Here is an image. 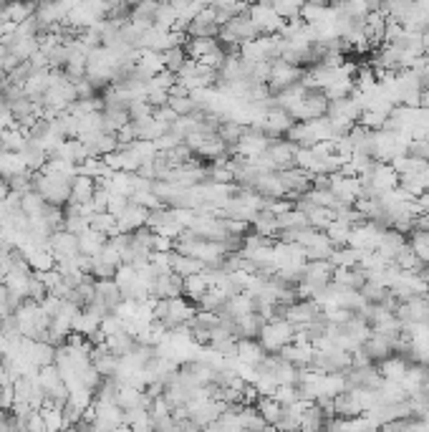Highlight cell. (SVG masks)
I'll list each match as a JSON object with an SVG mask.
<instances>
[{"label": "cell", "mask_w": 429, "mask_h": 432, "mask_svg": "<svg viewBox=\"0 0 429 432\" xmlns=\"http://www.w3.org/2000/svg\"><path fill=\"white\" fill-rule=\"evenodd\" d=\"M379 367V372H382L384 382H402V377L406 374V370H409V362H406L404 356H389V359H384V362L376 364Z\"/></svg>", "instance_id": "obj_24"}, {"label": "cell", "mask_w": 429, "mask_h": 432, "mask_svg": "<svg viewBox=\"0 0 429 432\" xmlns=\"http://www.w3.org/2000/svg\"><path fill=\"white\" fill-rule=\"evenodd\" d=\"M364 33L371 48H382L386 43V18L379 13H369L367 23H364Z\"/></svg>", "instance_id": "obj_19"}, {"label": "cell", "mask_w": 429, "mask_h": 432, "mask_svg": "<svg viewBox=\"0 0 429 432\" xmlns=\"http://www.w3.org/2000/svg\"><path fill=\"white\" fill-rule=\"evenodd\" d=\"M245 134V124H240V122H235V119H227L225 117V122L220 124V132H218V137L222 141H225L227 147L233 150L235 144L240 141V137Z\"/></svg>", "instance_id": "obj_38"}, {"label": "cell", "mask_w": 429, "mask_h": 432, "mask_svg": "<svg viewBox=\"0 0 429 432\" xmlns=\"http://www.w3.org/2000/svg\"><path fill=\"white\" fill-rule=\"evenodd\" d=\"M303 73H305L303 69L288 66V63H283L281 58H278V61H273V63H270V81H268V89H270V94L278 96L281 91H286V89L301 84Z\"/></svg>", "instance_id": "obj_2"}, {"label": "cell", "mask_w": 429, "mask_h": 432, "mask_svg": "<svg viewBox=\"0 0 429 432\" xmlns=\"http://www.w3.org/2000/svg\"><path fill=\"white\" fill-rule=\"evenodd\" d=\"M89 228L99 230V233H104L106 238H114L119 233L117 218H114V215H109V212H96V215H91Z\"/></svg>", "instance_id": "obj_39"}, {"label": "cell", "mask_w": 429, "mask_h": 432, "mask_svg": "<svg viewBox=\"0 0 429 432\" xmlns=\"http://www.w3.org/2000/svg\"><path fill=\"white\" fill-rule=\"evenodd\" d=\"M359 180H367L374 187L376 195H384V192L399 187V174L391 170V165H384V162H376L369 177H359Z\"/></svg>", "instance_id": "obj_9"}, {"label": "cell", "mask_w": 429, "mask_h": 432, "mask_svg": "<svg viewBox=\"0 0 429 432\" xmlns=\"http://www.w3.org/2000/svg\"><path fill=\"white\" fill-rule=\"evenodd\" d=\"M91 367H94L104 379H111V377H117L119 370H121V359L114 356L106 346H96L94 352H91Z\"/></svg>", "instance_id": "obj_12"}, {"label": "cell", "mask_w": 429, "mask_h": 432, "mask_svg": "<svg viewBox=\"0 0 429 432\" xmlns=\"http://www.w3.org/2000/svg\"><path fill=\"white\" fill-rule=\"evenodd\" d=\"M36 8H38L36 3H8V10L3 13V18L13 25H21L23 21H28V18L36 13Z\"/></svg>", "instance_id": "obj_36"}, {"label": "cell", "mask_w": 429, "mask_h": 432, "mask_svg": "<svg viewBox=\"0 0 429 432\" xmlns=\"http://www.w3.org/2000/svg\"><path fill=\"white\" fill-rule=\"evenodd\" d=\"M147 218H149V210H144V207H139V205L129 203L126 212L117 220L119 233H137L139 228H144V225H147Z\"/></svg>", "instance_id": "obj_17"}, {"label": "cell", "mask_w": 429, "mask_h": 432, "mask_svg": "<svg viewBox=\"0 0 429 432\" xmlns=\"http://www.w3.org/2000/svg\"><path fill=\"white\" fill-rule=\"evenodd\" d=\"M266 319L260 314H245V316H240V319H235V326H237V341L240 339H255L257 341V337H260V331H263V326H266Z\"/></svg>", "instance_id": "obj_23"}, {"label": "cell", "mask_w": 429, "mask_h": 432, "mask_svg": "<svg viewBox=\"0 0 429 432\" xmlns=\"http://www.w3.org/2000/svg\"><path fill=\"white\" fill-rule=\"evenodd\" d=\"M260 197H266V200H283V197L288 195L286 187H283V180L278 172H260L255 177V185H253Z\"/></svg>", "instance_id": "obj_11"}, {"label": "cell", "mask_w": 429, "mask_h": 432, "mask_svg": "<svg viewBox=\"0 0 429 432\" xmlns=\"http://www.w3.org/2000/svg\"><path fill=\"white\" fill-rule=\"evenodd\" d=\"M5 316H13V314H10V306H8V288L0 283V319H5Z\"/></svg>", "instance_id": "obj_55"}, {"label": "cell", "mask_w": 429, "mask_h": 432, "mask_svg": "<svg viewBox=\"0 0 429 432\" xmlns=\"http://www.w3.org/2000/svg\"><path fill=\"white\" fill-rule=\"evenodd\" d=\"M275 402H281L283 407H293L296 402H301V394H298V387H278L275 389Z\"/></svg>", "instance_id": "obj_49"}, {"label": "cell", "mask_w": 429, "mask_h": 432, "mask_svg": "<svg viewBox=\"0 0 429 432\" xmlns=\"http://www.w3.org/2000/svg\"><path fill=\"white\" fill-rule=\"evenodd\" d=\"M126 207H129V197H121V195H109V205H106V212L109 215H114V218H121L126 212Z\"/></svg>", "instance_id": "obj_52"}, {"label": "cell", "mask_w": 429, "mask_h": 432, "mask_svg": "<svg viewBox=\"0 0 429 432\" xmlns=\"http://www.w3.org/2000/svg\"><path fill=\"white\" fill-rule=\"evenodd\" d=\"M0 152H3V150H0Z\"/></svg>", "instance_id": "obj_58"}, {"label": "cell", "mask_w": 429, "mask_h": 432, "mask_svg": "<svg viewBox=\"0 0 429 432\" xmlns=\"http://www.w3.org/2000/svg\"><path fill=\"white\" fill-rule=\"evenodd\" d=\"M106 245H109V238L94 228H86L84 233L78 236V253L86 255V258H96Z\"/></svg>", "instance_id": "obj_14"}, {"label": "cell", "mask_w": 429, "mask_h": 432, "mask_svg": "<svg viewBox=\"0 0 429 432\" xmlns=\"http://www.w3.org/2000/svg\"><path fill=\"white\" fill-rule=\"evenodd\" d=\"M73 89H76V102H89V99H96V89L89 84V79L78 81V84H73Z\"/></svg>", "instance_id": "obj_53"}, {"label": "cell", "mask_w": 429, "mask_h": 432, "mask_svg": "<svg viewBox=\"0 0 429 432\" xmlns=\"http://www.w3.org/2000/svg\"><path fill=\"white\" fill-rule=\"evenodd\" d=\"M180 296H185V278H180L177 273L156 275L154 288H152V299L167 301V299H180Z\"/></svg>", "instance_id": "obj_8"}, {"label": "cell", "mask_w": 429, "mask_h": 432, "mask_svg": "<svg viewBox=\"0 0 429 432\" xmlns=\"http://www.w3.org/2000/svg\"><path fill=\"white\" fill-rule=\"evenodd\" d=\"M207 291H210V288H207V283H205L202 273L185 278V299H187V301H192V304H200V299H202Z\"/></svg>", "instance_id": "obj_43"}, {"label": "cell", "mask_w": 429, "mask_h": 432, "mask_svg": "<svg viewBox=\"0 0 429 432\" xmlns=\"http://www.w3.org/2000/svg\"><path fill=\"white\" fill-rule=\"evenodd\" d=\"M164 159H167V165L172 170H180L189 162V159H195V152L189 150L187 144H177V147H172L170 152H164Z\"/></svg>", "instance_id": "obj_42"}, {"label": "cell", "mask_w": 429, "mask_h": 432, "mask_svg": "<svg viewBox=\"0 0 429 432\" xmlns=\"http://www.w3.org/2000/svg\"><path fill=\"white\" fill-rule=\"evenodd\" d=\"M361 253L364 251H353V248H334V253H331V258H328V263L334 268H356L361 260Z\"/></svg>", "instance_id": "obj_32"}, {"label": "cell", "mask_w": 429, "mask_h": 432, "mask_svg": "<svg viewBox=\"0 0 429 432\" xmlns=\"http://www.w3.org/2000/svg\"><path fill=\"white\" fill-rule=\"evenodd\" d=\"M331 192L341 205L353 207V203L361 197V180L359 177H343V174H334L331 177Z\"/></svg>", "instance_id": "obj_7"}, {"label": "cell", "mask_w": 429, "mask_h": 432, "mask_svg": "<svg viewBox=\"0 0 429 432\" xmlns=\"http://www.w3.org/2000/svg\"><path fill=\"white\" fill-rule=\"evenodd\" d=\"M46 296H48V288L43 286V281H40L38 275L33 273L31 275V286H28V301H33V304H43Z\"/></svg>", "instance_id": "obj_50"}, {"label": "cell", "mask_w": 429, "mask_h": 432, "mask_svg": "<svg viewBox=\"0 0 429 432\" xmlns=\"http://www.w3.org/2000/svg\"><path fill=\"white\" fill-rule=\"evenodd\" d=\"M364 415L359 400L353 397V392H343L338 397H334V417H341V420H356V417Z\"/></svg>", "instance_id": "obj_22"}, {"label": "cell", "mask_w": 429, "mask_h": 432, "mask_svg": "<svg viewBox=\"0 0 429 432\" xmlns=\"http://www.w3.org/2000/svg\"><path fill=\"white\" fill-rule=\"evenodd\" d=\"M134 346H137V339H134L132 334H126V331H119V334L106 339V349H109L114 356H119V359H124L126 354H132Z\"/></svg>", "instance_id": "obj_30"}, {"label": "cell", "mask_w": 429, "mask_h": 432, "mask_svg": "<svg viewBox=\"0 0 429 432\" xmlns=\"http://www.w3.org/2000/svg\"><path fill=\"white\" fill-rule=\"evenodd\" d=\"M414 432H429V417H424V420H417V424H414Z\"/></svg>", "instance_id": "obj_56"}, {"label": "cell", "mask_w": 429, "mask_h": 432, "mask_svg": "<svg viewBox=\"0 0 429 432\" xmlns=\"http://www.w3.org/2000/svg\"><path fill=\"white\" fill-rule=\"evenodd\" d=\"M25 144H28V137L21 132L18 122L10 126V129H3V134H0V150H3V152H10V155H21Z\"/></svg>", "instance_id": "obj_25"}, {"label": "cell", "mask_w": 429, "mask_h": 432, "mask_svg": "<svg viewBox=\"0 0 429 432\" xmlns=\"http://www.w3.org/2000/svg\"><path fill=\"white\" fill-rule=\"evenodd\" d=\"M406 243H409V240H406V236H402V233H397L394 228H389V230H384V233H382V240H379V248H376V253H379L382 258L389 260V263H394L397 253L402 251Z\"/></svg>", "instance_id": "obj_16"}, {"label": "cell", "mask_w": 429, "mask_h": 432, "mask_svg": "<svg viewBox=\"0 0 429 432\" xmlns=\"http://www.w3.org/2000/svg\"><path fill=\"white\" fill-rule=\"evenodd\" d=\"M237 427H240V432H263L266 420L257 415L255 407H242L237 412Z\"/></svg>", "instance_id": "obj_31"}, {"label": "cell", "mask_w": 429, "mask_h": 432, "mask_svg": "<svg viewBox=\"0 0 429 432\" xmlns=\"http://www.w3.org/2000/svg\"><path fill=\"white\" fill-rule=\"evenodd\" d=\"M250 18H253V23H255L260 36H278V33L283 31V25H286V21L273 13L270 3L253 5V8H250Z\"/></svg>", "instance_id": "obj_6"}, {"label": "cell", "mask_w": 429, "mask_h": 432, "mask_svg": "<svg viewBox=\"0 0 429 432\" xmlns=\"http://www.w3.org/2000/svg\"><path fill=\"white\" fill-rule=\"evenodd\" d=\"M397 339L399 337H379V334H374V331H371V337L367 339V344L361 346V349H364V354H367L369 359H371V364H374V362H384V359L394 356V346H397Z\"/></svg>", "instance_id": "obj_10"}, {"label": "cell", "mask_w": 429, "mask_h": 432, "mask_svg": "<svg viewBox=\"0 0 429 432\" xmlns=\"http://www.w3.org/2000/svg\"><path fill=\"white\" fill-rule=\"evenodd\" d=\"M177 21H180V16H177V10L172 8V3H159L156 16H154L156 28H162V31H174Z\"/></svg>", "instance_id": "obj_41"}, {"label": "cell", "mask_w": 429, "mask_h": 432, "mask_svg": "<svg viewBox=\"0 0 429 432\" xmlns=\"http://www.w3.org/2000/svg\"><path fill=\"white\" fill-rule=\"evenodd\" d=\"M38 412H40V417H43V424H46L48 432H63L66 430V424H63V407H56V405L46 402Z\"/></svg>", "instance_id": "obj_34"}, {"label": "cell", "mask_w": 429, "mask_h": 432, "mask_svg": "<svg viewBox=\"0 0 429 432\" xmlns=\"http://www.w3.org/2000/svg\"><path fill=\"white\" fill-rule=\"evenodd\" d=\"M28 172L25 162L21 159V155H10V152H0V180H13L16 174Z\"/></svg>", "instance_id": "obj_28"}, {"label": "cell", "mask_w": 429, "mask_h": 432, "mask_svg": "<svg viewBox=\"0 0 429 432\" xmlns=\"http://www.w3.org/2000/svg\"><path fill=\"white\" fill-rule=\"evenodd\" d=\"M255 409H257V415L266 420V424H275L283 415V405L275 402V397H260Z\"/></svg>", "instance_id": "obj_35"}, {"label": "cell", "mask_w": 429, "mask_h": 432, "mask_svg": "<svg viewBox=\"0 0 429 432\" xmlns=\"http://www.w3.org/2000/svg\"><path fill=\"white\" fill-rule=\"evenodd\" d=\"M170 268L172 273H177L180 278H189V275H200L205 271V263L189 258V255H182L177 251H170Z\"/></svg>", "instance_id": "obj_18"}, {"label": "cell", "mask_w": 429, "mask_h": 432, "mask_svg": "<svg viewBox=\"0 0 429 432\" xmlns=\"http://www.w3.org/2000/svg\"><path fill=\"white\" fill-rule=\"evenodd\" d=\"M326 430V415H323V409L313 402L308 407L303 409V415H301V430L298 432H323Z\"/></svg>", "instance_id": "obj_27"}, {"label": "cell", "mask_w": 429, "mask_h": 432, "mask_svg": "<svg viewBox=\"0 0 429 432\" xmlns=\"http://www.w3.org/2000/svg\"><path fill=\"white\" fill-rule=\"evenodd\" d=\"M25 427H28V432H48L46 424H43V417H40L38 409H33L31 417L25 420Z\"/></svg>", "instance_id": "obj_54"}, {"label": "cell", "mask_w": 429, "mask_h": 432, "mask_svg": "<svg viewBox=\"0 0 429 432\" xmlns=\"http://www.w3.org/2000/svg\"><path fill=\"white\" fill-rule=\"evenodd\" d=\"M156 8H159V3H139V5H134L129 23H132L139 33L149 31V28H154Z\"/></svg>", "instance_id": "obj_21"}, {"label": "cell", "mask_w": 429, "mask_h": 432, "mask_svg": "<svg viewBox=\"0 0 429 432\" xmlns=\"http://www.w3.org/2000/svg\"><path fill=\"white\" fill-rule=\"evenodd\" d=\"M94 192H96V182L78 174L76 180L71 182L69 205H78V207H84V205H89L91 200H94Z\"/></svg>", "instance_id": "obj_20"}, {"label": "cell", "mask_w": 429, "mask_h": 432, "mask_svg": "<svg viewBox=\"0 0 429 432\" xmlns=\"http://www.w3.org/2000/svg\"><path fill=\"white\" fill-rule=\"evenodd\" d=\"M48 251H51L56 263L76 260L78 255H81V253H78V236L66 233V230H56L54 236L48 238Z\"/></svg>", "instance_id": "obj_5"}, {"label": "cell", "mask_w": 429, "mask_h": 432, "mask_svg": "<svg viewBox=\"0 0 429 432\" xmlns=\"http://www.w3.org/2000/svg\"><path fill=\"white\" fill-rule=\"evenodd\" d=\"M323 233H326L328 243L334 245V248H346V245H349V238H351V228H349V225H343V223H338V220L331 223Z\"/></svg>", "instance_id": "obj_40"}, {"label": "cell", "mask_w": 429, "mask_h": 432, "mask_svg": "<svg viewBox=\"0 0 429 432\" xmlns=\"http://www.w3.org/2000/svg\"><path fill=\"white\" fill-rule=\"evenodd\" d=\"M263 432H278V430H275L273 424H266V430H263Z\"/></svg>", "instance_id": "obj_57"}, {"label": "cell", "mask_w": 429, "mask_h": 432, "mask_svg": "<svg viewBox=\"0 0 429 432\" xmlns=\"http://www.w3.org/2000/svg\"><path fill=\"white\" fill-rule=\"evenodd\" d=\"M296 152L298 147L288 139H273L268 144L266 157L273 167V172H288L296 167Z\"/></svg>", "instance_id": "obj_3"}, {"label": "cell", "mask_w": 429, "mask_h": 432, "mask_svg": "<svg viewBox=\"0 0 429 432\" xmlns=\"http://www.w3.org/2000/svg\"><path fill=\"white\" fill-rule=\"evenodd\" d=\"M170 109L180 119H185V117H192V114L197 111V106L189 96H185V99H170Z\"/></svg>", "instance_id": "obj_48"}, {"label": "cell", "mask_w": 429, "mask_h": 432, "mask_svg": "<svg viewBox=\"0 0 429 432\" xmlns=\"http://www.w3.org/2000/svg\"><path fill=\"white\" fill-rule=\"evenodd\" d=\"M293 337H296V326L288 321V319H270V321L263 326L257 341L263 344L268 354H281L283 346L293 344Z\"/></svg>", "instance_id": "obj_1"}, {"label": "cell", "mask_w": 429, "mask_h": 432, "mask_svg": "<svg viewBox=\"0 0 429 432\" xmlns=\"http://www.w3.org/2000/svg\"><path fill=\"white\" fill-rule=\"evenodd\" d=\"M46 200L33 190V192H28V195H23V203H21V210L31 218V220H36V218H40L43 215V210H46Z\"/></svg>", "instance_id": "obj_44"}, {"label": "cell", "mask_w": 429, "mask_h": 432, "mask_svg": "<svg viewBox=\"0 0 429 432\" xmlns=\"http://www.w3.org/2000/svg\"><path fill=\"white\" fill-rule=\"evenodd\" d=\"M31 275L28 271H18V268H10L5 278H3V286L8 288L10 293H16V296H23L28 299V286H31Z\"/></svg>", "instance_id": "obj_26"}, {"label": "cell", "mask_w": 429, "mask_h": 432, "mask_svg": "<svg viewBox=\"0 0 429 432\" xmlns=\"http://www.w3.org/2000/svg\"><path fill=\"white\" fill-rule=\"evenodd\" d=\"M222 223H225V230H227V236H235V238H245L250 236V223L245 220H233V218H222Z\"/></svg>", "instance_id": "obj_51"}, {"label": "cell", "mask_w": 429, "mask_h": 432, "mask_svg": "<svg viewBox=\"0 0 429 432\" xmlns=\"http://www.w3.org/2000/svg\"><path fill=\"white\" fill-rule=\"evenodd\" d=\"M266 356L268 352L255 339H240L237 341V362L248 364V367H260V364L266 362Z\"/></svg>", "instance_id": "obj_15"}, {"label": "cell", "mask_w": 429, "mask_h": 432, "mask_svg": "<svg viewBox=\"0 0 429 432\" xmlns=\"http://www.w3.org/2000/svg\"><path fill=\"white\" fill-rule=\"evenodd\" d=\"M323 311H321V306L316 304V301H296L293 306H288V311H286V319H288L293 326H296V331L301 329V326H305V323H311L316 316H321Z\"/></svg>", "instance_id": "obj_13"}, {"label": "cell", "mask_w": 429, "mask_h": 432, "mask_svg": "<svg viewBox=\"0 0 429 432\" xmlns=\"http://www.w3.org/2000/svg\"><path fill=\"white\" fill-rule=\"evenodd\" d=\"M394 266H397L399 271H404V273H419V268L424 266V263L417 258V253L412 251V245L406 243L404 248L397 253V258H394Z\"/></svg>", "instance_id": "obj_37"}, {"label": "cell", "mask_w": 429, "mask_h": 432, "mask_svg": "<svg viewBox=\"0 0 429 432\" xmlns=\"http://www.w3.org/2000/svg\"><path fill=\"white\" fill-rule=\"evenodd\" d=\"M275 225H278V233H281V230L311 228V225H308V218H305V212H301L298 207H293V210L286 212V215H278V218H275Z\"/></svg>", "instance_id": "obj_33"}, {"label": "cell", "mask_w": 429, "mask_h": 432, "mask_svg": "<svg viewBox=\"0 0 429 432\" xmlns=\"http://www.w3.org/2000/svg\"><path fill=\"white\" fill-rule=\"evenodd\" d=\"M389 291L391 288H386V286H382V283H364V286H361V296H364V301H367V304H374V306H379V304H382L384 299H386V296H389Z\"/></svg>", "instance_id": "obj_47"}, {"label": "cell", "mask_w": 429, "mask_h": 432, "mask_svg": "<svg viewBox=\"0 0 429 432\" xmlns=\"http://www.w3.org/2000/svg\"><path fill=\"white\" fill-rule=\"evenodd\" d=\"M268 144H270V139L257 126H245V134L233 147V155H240L245 159H255L268 150Z\"/></svg>", "instance_id": "obj_4"}, {"label": "cell", "mask_w": 429, "mask_h": 432, "mask_svg": "<svg viewBox=\"0 0 429 432\" xmlns=\"http://www.w3.org/2000/svg\"><path fill=\"white\" fill-rule=\"evenodd\" d=\"M187 61V54H185V48L177 46V48H170V51H164L162 54V63H164V71H170V73H180V69L185 66Z\"/></svg>", "instance_id": "obj_45"}, {"label": "cell", "mask_w": 429, "mask_h": 432, "mask_svg": "<svg viewBox=\"0 0 429 432\" xmlns=\"http://www.w3.org/2000/svg\"><path fill=\"white\" fill-rule=\"evenodd\" d=\"M182 48H185L187 58H195V61H200V58H205L207 54L218 51L220 43H218V38H187Z\"/></svg>", "instance_id": "obj_29"}, {"label": "cell", "mask_w": 429, "mask_h": 432, "mask_svg": "<svg viewBox=\"0 0 429 432\" xmlns=\"http://www.w3.org/2000/svg\"><path fill=\"white\" fill-rule=\"evenodd\" d=\"M270 8H273L275 16L283 18V21L288 23V21H296V18H301V8H303V3H288V0H275V3H270Z\"/></svg>", "instance_id": "obj_46"}]
</instances>
